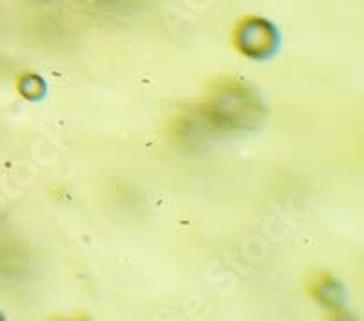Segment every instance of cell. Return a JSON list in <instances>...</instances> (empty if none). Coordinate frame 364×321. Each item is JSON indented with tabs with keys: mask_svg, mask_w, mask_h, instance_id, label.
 Returning <instances> with one entry per match:
<instances>
[{
	"mask_svg": "<svg viewBox=\"0 0 364 321\" xmlns=\"http://www.w3.org/2000/svg\"><path fill=\"white\" fill-rule=\"evenodd\" d=\"M204 112L210 121L226 130H252L264 117L257 93L239 83H226L211 93Z\"/></svg>",
	"mask_w": 364,
	"mask_h": 321,
	"instance_id": "cell-1",
	"label": "cell"
},
{
	"mask_svg": "<svg viewBox=\"0 0 364 321\" xmlns=\"http://www.w3.org/2000/svg\"><path fill=\"white\" fill-rule=\"evenodd\" d=\"M237 48L242 55L253 60H264L272 57L279 48V33L275 26L259 17L240 22L235 35Z\"/></svg>",
	"mask_w": 364,
	"mask_h": 321,
	"instance_id": "cell-2",
	"label": "cell"
},
{
	"mask_svg": "<svg viewBox=\"0 0 364 321\" xmlns=\"http://www.w3.org/2000/svg\"><path fill=\"white\" fill-rule=\"evenodd\" d=\"M18 88H21V93L28 100H41L46 95V83L38 75H33V73L22 77Z\"/></svg>",
	"mask_w": 364,
	"mask_h": 321,
	"instance_id": "cell-3",
	"label": "cell"
}]
</instances>
